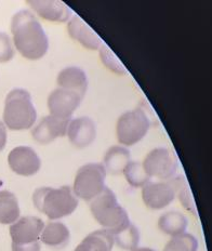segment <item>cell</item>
I'll use <instances>...</instances> for the list:
<instances>
[{
    "instance_id": "obj_29",
    "label": "cell",
    "mask_w": 212,
    "mask_h": 251,
    "mask_svg": "<svg viewBox=\"0 0 212 251\" xmlns=\"http://www.w3.org/2000/svg\"><path fill=\"white\" fill-rule=\"evenodd\" d=\"M7 128L2 122H0V151H1L7 144Z\"/></svg>"
},
{
    "instance_id": "obj_13",
    "label": "cell",
    "mask_w": 212,
    "mask_h": 251,
    "mask_svg": "<svg viewBox=\"0 0 212 251\" xmlns=\"http://www.w3.org/2000/svg\"><path fill=\"white\" fill-rule=\"evenodd\" d=\"M27 3L39 17L55 23H64L71 18L73 11L60 0H28Z\"/></svg>"
},
{
    "instance_id": "obj_28",
    "label": "cell",
    "mask_w": 212,
    "mask_h": 251,
    "mask_svg": "<svg viewBox=\"0 0 212 251\" xmlns=\"http://www.w3.org/2000/svg\"><path fill=\"white\" fill-rule=\"evenodd\" d=\"M12 251H40L41 246L39 242L27 245H12Z\"/></svg>"
},
{
    "instance_id": "obj_4",
    "label": "cell",
    "mask_w": 212,
    "mask_h": 251,
    "mask_svg": "<svg viewBox=\"0 0 212 251\" xmlns=\"http://www.w3.org/2000/svg\"><path fill=\"white\" fill-rule=\"evenodd\" d=\"M37 112L32 96L24 89H13L4 101L3 122L10 130H27L34 126Z\"/></svg>"
},
{
    "instance_id": "obj_24",
    "label": "cell",
    "mask_w": 212,
    "mask_h": 251,
    "mask_svg": "<svg viewBox=\"0 0 212 251\" xmlns=\"http://www.w3.org/2000/svg\"><path fill=\"white\" fill-rule=\"evenodd\" d=\"M122 174L125 175L129 184L133 187H143L151 180V177L144 170L142 163H139V161H130Z\"/></svg>"
},
{
    "instance_id": "obj_26",
    "label": "cell",
    "mask_w": 212,
    "mask_h": 251,
    "mask_svg": "<svg viewBox=\"0 0 212 251\" xmlns=\"http://www.w3.org/2000/svg\"><path fill=\"white\" fill-rule=\"evenodd\" d=\"M100 59L103 64H104L108 70L115 73L118 75H126L128 71L123 66L121 61L118 59V56L114 53L112 49L106 44L103 43L100 47Z\"/></svg>"
},
{
    "instance_id": "obj_10",
    "label": "cell",
    "mask_w": 212,
    "mask_h": 251,
    "mask_svg": "<svg viewBox=\"0 0 212 251\" xmlns=\"http://www.w3.org/2000/svg\"><path fill=\"white\" fill-rule=\"evenodd\" d=\"M45 223L37 217H23L10 226L12 245H27L39 242Z\"/></svg>"
},
{
    "instance_id": "obj_7",
    "label": "cell",
    "mask_w": 212,
    "mask_h": 251,
    "mask_svg": "<svg viewBox=\"0 0 212 251\" xmlns=\"http://www.w3.org/2000/svg\"><path fill=\"white\" fill-rule=\"evenodd\" d=\"M149 177L168 181L172 179L178 169V160L171 151L158 148L149 151L142 163Z\"/></svg>"
},
{
    "instance_id": "obj_11",
    "label": "cell",
    "mask_w": 212,
    "mask_h": 251,
    "mask_svg": "<svg viewBox=\"0 0 212 251\" xmlns=\"http://www.w3.org/2000/svg\"><path fill=\"white\" fill-rule=\"evenodd\" d=\"M81 100L82 98L78 93L61 88L55 89L48 98L50 115L59 118H71L80 105Z\"/></svg>"
},
{
    "instance_id": "obj_23",
    "label": "cell",
    "mask_w": 212,
    "mask_h": 251,
    "mask_svg": "<svg viewBox=\"0 0 212 251\" xmlns=\"http://www.w3.org/2000/svg\"><path fill=\"white\" fill-rule=\"evenodd\" d=\"M170 181H171L172 185L174 187L175 196L179 197V200H180L181 203H182V206L186 209V210H188L193 214H196L195 203H194L192 194H190L189 187H188V182H186V180H185V177L182 176H175V177H172V179H170Z\"/></svg>"
},
{
    "instance_id": "obj_18",
    "label": "cell",
    "mask_w": 212,
    "mask_h": 251,
    "mask_svg": "<svg viewBox=\"0 0 212 251\" xmlns=\"http://www.w3.org/2000/svg\"><path fill=\"white\" fill-rule=\"evenodd\" d=\"M114 244V237L110 232L97 229L84 238L75 251H112Z\"/></svg>"
},
{
    "instance_id": "obj_1",
    "label": "cell",
    "mask_w": 212,
    "mask_h": 251,
    "mask_svg": "<svg viewBox=\"0 0 212 251\" xmlns=\"http://www.w3.org/2000/svg\"><path fill=\"white\" fill-rule=\"evenodd\" d=\"M15 48L28 60H39L49 49V39L39 21L28 10H21L11 21Z\"/></svg>"
},
{
    "instance_id": "obj_8",
    "label": "cell",
    "mask_w": 212,
    "mask_h": 251,
    "mask_svg": "<svg viewBox=\"0 0 212 251\" xmlns=\"http://www.w3.org/2000/svg\"><path fill=\"white\" fill-rule=\"evenodd\" d=\"M8 163L13 172L23 176L36 175L41 167L39 156L28 146L14 148L8 156Z\"/></svg>"
},
{
    "instance_id": "obj_17",
    "label": "cell",
    "mask_w": 212,
    "mask_h": 251,
    "mask_svg": "<svg viewBox=\"0 0 212 251\" xmlns=\"http://www.w3.org/2000/svg\"><path fill=\"white\" fill-rule=\"evenodd\" d=\"M70 229L61 222H49L45 226L40 235V240L51 248H64L70 242Z\"/></svg>"
},
{
    "instance_id": "obj_14",
    "label": "cell",
    "mask_w": 212,
    "mask_h": 251,
    "mask_svg": "<svg viewBox=\"0 0 212 251\" xmlns=\"http://www.w3.org/2000/svg\"><path fill=\"white\" fill-rule=\"evenodd\" d=\"M66 134L69 135L70 142L74 146L78 149H85L95 140V124L87 116L71 120Z\"/></svg>"
},
{
    "instance_id": "obj_21",
    "label": "cell",
    "mask_w": 212,
    "mask_h": 251,
    "mask_svg": "<svg viewBox=\"0 0 212 251\" xmlns=\"http://www.w3.org/2000/svg\"><path fill=\"white\" fill-rule=\"evenodd\" d=\"M20 217L18 198L9 191H0V223L13 224Z\"/></svg>"
},
{
    "instance_id": "obj_3",
    "label": "cell",
    "mask_w": 212,
    "mask_h": 251,
    "mask_svg": "<svg viewBox=\"0 0 212 251\" xmlns=\"http://www.w3.org/2000/svg\"><path fill=\"white\" fill-rule=\"evenodd\" d=\"M90 211L97 223L112 235L122 231L131 223L127 211L118 202L116 195L106 186L91 201Z\"/></svg>"
},
{
    "instance_id": "obj_16",
    "label": "cell",
    "mask_w": 212,
    "mask_h": 251,
    "mask_svg": "<svg viewBox=\"0 0 212 251\" xmlns=\"http://www.w3.org/2000/svg\"><path fill=\"white\" fill-rule=\"evenodd\" d=\"M56 81L61 89L78 93L81 98L85 97L88 89V78L86 73L79 67L70 66L62 70Z\"/></svg>"
},
{
    "instance_id": "obj_15",
    "label": "cell",
    "mask_w": 212,
    "mask_h": 251,
    "mask_svg": "<svg viewBox=\"0 0 212 251\" xmlns=\"http://www.w3.org/2000/svg\"><path fill=\"white\" fill-rule=\"evenodd\" d=\"M67 30L71 38L89 50H97L103 44L100 36L88 25L79 15H73L67 24Z\"/></svg>"
},
{
    "instance_id": "obj_27",
    "label": "cell",
    "mask_w": 212,
    "mask_h": 251,
    "mask_svg": "<svg viewBox=\"0 0 212 251\" xmlns=\"http://www.w3.org/2000/svg\"><path fill=\"white\" fill-rule=\"evenodd\" d=\"M14 56V49L9 36L0 31V63H6L12 60Z\"/></svg>"
},
{
    "instance_id": "obj_2",
    "label": "cell",
    "mask_w": 212,
    "mask_h": 251,
    "mask_svg": "<svg viewBox=\"0 0 212 251\" xmlns=\"http://www.w3.org/2000/svg\"><path fill=\"white\" fill-rule=\"evenodd\" d=\"M33 202L36 209L50 220L70 216L78 207V198L70 186L39 187L34 192Z\"/></svg>"
},
{
    "instance_id": "obj_20",
    "label": "cell",
    "mask_w": 212,
    "mask_h": 251,
    "mask_svg": "<svg viewBox=\"0 0 212 251\" xmlns=\"http://www.w3.org/2000/svg\"><path fill=\"white\" fill-rule=\"evenodd\" d=\"M188 226V218L183 213L178 211L166 212L158 220V227L160 231L172 237L185 233Z\"/></svg>"
},
{
    "instance_id": "obj_25",
    "label": "cell",
    "mask_w": 212,
    "mask_h": 251,
    "mask_svg": "<svg viewBox=\"0 0 212 251\" xmlns=\"http://www.w3.org/2000/svg\"><path fill=\"white\" fill-rule=\"evenodd\" d=\"M198 240L192 234L183 233L169 240L164 251H197Z\"/></svg>"
},
{
    "instance_id": "obj_12",
    "label": "cell",
    "mask_w": 212,
    "mask_h": 251,
    "mask_svg": "<svg viewBox=\"0 0 212 251\" xmlns=\"http://www.w3.org/2000/svg\"><path fill=\"white\" fill-rule=\"evenodd\" d=\"M71 120V118H59L52 115L46 116L33 129V138L39 144H49L56 138L64 137Z\"/></svg>"
},
{
    "instance_id": "obj_5",
    "label": "cell",
    "mask_w": 212,
    "mask_h": 251,
    "mask_svg": "<svg viewBox=\"0 0 212 251\" xmlns=\"http://www.w3.org/2000/svg\"><path fill=\"white\" fill-rule=\"evenodd\" d=\"M106 170L103 164H87L77 171L73 192L77 198L91 201L105 187Z\"/></svg>"
},
{
    "instance_id": "obj_6",
    "label": "cell",
    "mask_w": 212,
    "mask_h": 251,
    "mask_svg": "<svg viewBox=\"0 0 212 251\" xmlns=\"http://www.w3.org/2000/svg\"><path fill=\"white\" fill-rule=\"evenodd\" d=\"M151 122L142 108L122 114L116 125L118 142L126 146L137 144L145 137Z\"/></svg>"
},
{
    "instance_id": "obj_19",
    "label": "cell",
    "mask_w": 212,
    "mask_h": 251,
    "mask_svg": "<svg viewBox=\"0 0 212 251\" xmlns=\"http://www.w3.org/2000/svg\"><path fill=\"white\" fill-rule=\"evenodd\" d=\"M130 163V151L123 146H112L104 157V168L111 175H120Z\"/></svg>"
},
{
    "instance_id": "obj_9",
    "label": "cell",
    "mask_w": 212,
    "mask_h": 251,
    "mask_svg": "<svg viewBox=\"0 0 212 251\" xmlns=\"http://www.w3.org/2000/svg\"><path fill=\"white\" fill-rule=\"evenodd\" d=\"M142 198L145 205L154 209L166 208L175 198V191L170 180L162 182H151L142 187Z\"/></svg>"
},
{
    "instance_id": "obj_22",
    "label": "cell",
    "mask_w": 212,
    "mask_h": 251,
    "mask_svg": "<svg viewBox=\"0 0 212 251\" xmlns=\"http://www.w3.org/2000/svg\"><path fill=\"white\" fill-rule=\"evenodd\" d=\"M114 243H116L118 247L123 250H133L138 248L140 242L139 229L132 223L123 228L122 231L113 235Z\"/></svg>"
},
{
    "instance_id": "obj_30",
    "label": "cell",
    "mask_w": 212,
    "mask_h": 251,
    "mask_svg": "<svg viewBox=\"0 0 212 251\" xmlns=\"http://www.w3.org/2000/svg\"><path fill=\"white\" fill-rule=\"evenodd\" d=\"M131 251H156V250H153L151 248H136Z\"/></svg>"
}]
</instances>
